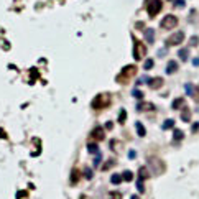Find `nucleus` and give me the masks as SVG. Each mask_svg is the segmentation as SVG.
Masks as SVG:
<instances>
[{
	"mask_svg": "<svg viewBox=\"0 0 199 199\" xmlns=\"http://www.w3.org/2000/svg\"><path fill=\"white\" fill-rule=\"evenodd\" d=\"M137 74V66H125L124 69L120 71V74L117 76V82H120V84H127L132 79V76H135Z\"/></svg>",
	"mask_w": 199,
	"mask_h": 199,
	"instance_id": "nucleus-1",
	"label": "nucleus"
},
{
	"mask_svg": "<svg viewBox=\"0 0 199 199\" xmlns=\"http://www.w3.org/2000/svg\"><path fill=\"white\" fill-rule=\"evenodd\" d=\"M109 104H110V97H109V94H99L92 99L91 105L92 109H96V110H101V109H105Z\"/></svg>",
	"mask_w": 199,
	"mask_h": 199,
	"instance_id": "nucleus-2",
	"label": "nucleus"
},
{
	"mask_svg": "<svg viewBox=\"0 0 199 199\" xmlns=\"http://www.w3.org/2000/svg\"><path fill=\"white\" fill-rule=\"evenodd\" d=\"M145 54H146L145 45L141 43V41H138V40H135V38H133V58L137 61H140V59L145 58Z\"/></svg>",
	"mask_w": 199,
	"mask_h": 199,
	"instance_id": "nucleus-3",
	"label": "nucleus"
},
{
	"mask_svg": "<svg viewBox=\"0 0 199 199\" xmlns=\"http://www.w3.org/2000/svg\"><path fill=\"white\" fill-rule=\"evenodd\" d=\"M161 7H163V3H161V0H148V3H146V12H148V15L153 18L158 15V12L161 10Z\"/></svg>",
	"mask_w": 199,
	"mask_h": 199,
	"instance_id": "nucleus-4",
	"label": "nucleus"
},
{
	"mask_svg": "<svg viewBox=\"0 0 199 199\" xmlns=\"http://www.w3.org/2000/svg\"><path fill=\"white\" fill-rule=\"evenodd\" d=\"M160 25H161L163 30H173V28H176V25H178V18L174 15H166L161 20Z\"/></svg>",
	"mask_w": 199,
	"mask_h": 199,
	"instance_id": "nucleus-5",
	"label": "nucleus"
},
{
	"mask_svg": "<svg viewBox=\"0 0 199 199\" xmlns=\"http://www.w3.org/2000/svg\"><path fill=\"white\" fill-rule=\"evenodd\" d=\"M183 41H184V33L183 31H176V33H173V35L166 40V45L176 46V45H181Z\"/></svg>",
	"mask_w": 199,
	"mask_h": 199,
	"instance_id": "nucleus-6",
	"label": "nucleus"
},
{
	"mask_svg": "<svg viewBox=\"0 0 199 199\" xmlns=\"http://www.w3.org/2000/svg\"><path fill=\"white\" fill-rule=\"evenodd\" d=\"M150 166L153 168V173L155 174H160L165 171V165L161 160H156V158H150Z\"/></svg>",
	"mask_w": 199,
	"mask_h": 199,
	"instance_id": "nucleus-7",
	"label": "nucleus"
},
{
	"mask_svg": "<svg viewBox=\"0 0 199 199\" xmlns=\"http://www.w3.org/2000/svg\"><path fill=\"white\" fill-rule=\"evenodd\" d=\"M91 135H92V138H96V140H104V129L102 127H96Z\"/></svg>",
	"mask_w": 199,
	"mask_h": 199,
	"instance_id": "nucleus-8",
	"label": "nucleus"
},
{
	"mask_svg": "<svg viewBox=\"0 0 199 199\" xmlns=\"http://www.w3.org/2000/svg\"><path fill=\"white\" fill-rule=\"evenodd\" d=\"M161 84H163V79L161 78H153V79H150L148 86L151 89H158V87H161Z\"/></svg>",
	"mask_w": 199,
	"mask_h": 199,
	"instance_id": "nucleus-9",
	"label": "nucleus"
},
{
	"mask_svg": "<svg viewBox=\"0 0 199 199\" xmlns=\"http://www.w3.org/2000/svg\"><path fill=\"white\" fill-rule=\"evenodd\" d=\"M145 40L148 41V43H153L155 41V30L153 28H146L145 30Z\"/></svg>",
	"mask_w": 199,
	"mask_h": 199,
	"instance_id": "nucleus-10",
	"label": "nucleus"
},
{
	"mask_svg": "<svg viewBox=\"0 0 199 199\" xmlns=\"http://www.w3.org/2000/svg\"><path fill=\"white\" fill-rule=\"evenodd\" d=\"M181 120H184V122H189L191 120V110L184 105L183 107V112H181Z\"/></svg>",
	"mask_w": 199,
	"mask_h": 199,
	"instance_id": "nucleus-11",
	"label": "nucleus"
},
{
	"mask_svg": "<svg viewBox=\"0 0 199 199\" xmlns=\"http://www.w3.org/2000/svg\"><path fill=\"white\" fill-rule=\"evenodd\" d=\"M176 69H178V63H176V61H169L168 66H166V73L173 74V73H176Z\"/></svg>",
	"mask_w": 199,
	"mask_h": 199,
	"instance_id": "nucleus-12",
	"label": "nucleus"
},
{
	"mask_svg": "<svg viewBox=\"0 0 199 199\" xmlns=\"http://www.w3.org/2000/svg\"><path fill=\"white\" fill-rule=\"evenodd\" d=\"M155 105L153 104H150V102H145V104H138L137 105V110H153Z\"/></svg>",
	"mask_w": 199,
	"mask_h": 199,
	"instance_id": "nucleus-13",
	"label": "nucleus"
},
{
	"mask_svg": "<svg viewBox=\"0 0 199 199\" xmlns=\"http://www.w3.org/2000/svg\"><path fill=\"white\" fill-rule=\"evenodd\" d=\"M135 129H137V133H138V137H145L146 135V130H145V127L140 124V122H137L135 124Z\"/></svg>",
	"mask_w": 199,
	"mask_h": 199,
	"instance_id": "nucleus-14",
	"label": "nucleus"
},
{
	"mask_svg": "<svg viewBox=\"0 0 199 199\" xmlns=\"http://www.w3.org/2000/svg\"><path fill=\"white\" fill-rule=\"evenodd\" d=\"M183 104H184V99H183V97H178V99H174V101H173V105H171V107H173V109H176V110H178V109L181 107Z\"/></svg>",
	"mask_w": 199,
	"mask_h": 199,
	"instance_id": "nucleus-15",
	"label": "nucleus"
},
{
	"mask_svg": "<svg viewBox=\"0 0 199 199\" xmlns=\"http://www.w3.org/2000/svg\"><path fill=\"white\" fill-rule=\"evenodd\" d=\"M173 127H174V120H173V118H168V120H165L163 130H169V129H173Z\"/></svg>",
	"mask_w": 199,
	"mask_h": 199,
	"instance_id": "nucleus-16",
	"label": "nucleus"
},
{
	"mask_svg": "<svg viewBox=\"0 0 199 199\" xmlns=\"http://www.w3.org/2000/svg\"><path fill=\"white\" fill-rule=\"evenodd\" d=\"M87 150H89V153L99 155V148H97V145H96V143H89V145H87Z\"/></svg>",
	"mask_w": 199,
	"mask_h": 199,
	"instance_id": "nucleus-17",
	"label": "nucleus"
},
{
	"mask_svg": "<svg viewBox=\"0 0 199 199\" xmlns=\"http://www.w3.org/2000/svg\"><path fill=\"white\" fill-rule=\"evenodd\" d=\"M188 54H189V50H188V48L179 50V53H178V56H179V58H181L183 61H186V59H188Z\"/></svg>",
	"mask_w": 199,
	"mask_h": 199,
	"instance_id": "nucleus-18",
	"label": "nucleus"
},
{
	"mask_svg": "<svg viewBox=\"0 0 199 199\" xmlns=\"http://www.w3.org/2000/svg\"><path fill=\"white\" fill-rule=\"evenodd\" d=\"M122 179H124V178H122L120 174H112L110 181H112V184H120V183H122Z\"/></svg>",
	"mask_w": 199,
	"mask_h": 199,
	"instance_id": "nucleus-19",
	"label": "nucleus"
},
{
	"mask_svg": "<svg viewBox=\"0 0 199 199\" xmlns=\"http://www.w3.org/2000/svg\"><path fill=\"white\" fill-rule=\"evenodd\" d=\"M78 179H79V171H78V169H73V176H71V183L76 184V183H78Z\"/></svg>",
	"mask_w": 199,
	"mask_h": 199,
	"instance_id": "nucleus-20",
	"label": "nucleus"
},
{
	"mask_svg": "<svg viewBox=\"0 0 199 199\" xmlns=\"http://www.w3.org/2000/svg\"><path fill=\"white\" fill-rule=\"evenodd\" d=\"M122 178H124L125 181H132V179H133V173H132V171H124Z\"/></svg>",
	"mask_w": 199,
	"mask_h": 199,
	"instance_id": "nucleus-21",
	"label": "nucleus"
},
{
	"mask_svg": "<svg viewBox=\"0 0 199 199\" xmlns=\"http://www.w3.org/2000/svg\"><path fill=\"white\" fill-rule=\"evenodd\" d=\"M125 118H127V112L122 109V110H120V115H118V124H125Z\"/></svg>",
	"mask_w": 199,
	"mask_h": 199,
	"instance_id": "nucleus-22",
	"label": "nucleus"
},
{
	"mask_svg": "<svg viewBox=\"0 0 199 199\" xmlns=\"http://www.w3.org/2000/svg\"><path fill=\"white\" fill-rule=\"evenodd\" d=\"M183 137H184V135H183L181 130H174V132H173V138H174V140H181Z\"/></svg>",
	"mask_w": 199,
	"mask_h": 199,
	"instance_id": "nucleus-23",
	"label": "nucleus"
},
{
	"mask_svg": "<svg viewBox=\"0 0 199 199\" xmlns=\"http://www.w3.org/2000/svg\"><path fill=\"white\" fill-rule=\"evenodd\" d=\"M153 59H146L145 61V64H143V68H145V71H148V69H151V68H153Z\"/></svg>",
	"mask_w": 199,
	"mask_h": 199,
	"instance_id": "nucleus-24",
	"label": "nucleus"
},
{
	"mask_svg": "<svg viewBox=\"0 0 199 199\" xmlns=\"http://www.w3.org/2000/svg\"><path fill=\"white\" fill-rule=\"evenodd\" d=\"M138 173H140V179H143V178H148V169H146V168H143V166H141Z\"/></svg>",
	"mask_w": 199,
	"mask_h": 199,
	"instance_id": "nucleus-25",
	"label": "nucleus"
},
{
	"mask_svg": "<svg viewBox=\"0 0 199 199\" xmlns=\"http://www.w3.org/2000/svg\"><path fill=\"white\" fill-rule=\"evenodd\" d=\"M184 89H186L188 96H194V87H193V84H186V86H184Z\"/></svg>",
	"mask_w": 199,
	"mask_h": 199,
	"instance_id": "nucleus-26",
	"label": "nucleus"
},
{
	"mask_svg": "<svg viewBox=\"0 0 199 199\" xmlns=\"http://www.w3.org/2000/svg\"><path fill=\"white\" fill-rule=\"evenodd\" d=\"M150 79H151V78H148V76H143V78L138 79V82H137V84H148Z\"/></svg>",
	"mask_w": 199,
	"mask_h": 199,
	"instance_id": "nucleus-27",
	"label": "nucleus"
},
{
	"mask_svg": "<svg viewBox=\"0 0 199 199\" xmlns=\"http://www.w3.org/2000/svg\"><path fill=\"white\" fill-rule=\"evenodd\" d=\"M137 188H138V193H145V188H143V179H138V184H137Z\"/></svg>",
	"mask_w": 199,
	"mask_h": 199,
	"instance_id": "nucleus-28",
	"label": "nucleus"
},
{
	"mask_svg": "<svg viewBox=\"0 0 199 199\" xmlns=\"http://www.w3.org/2000/svg\"><path fill=\"white\" fill-rule=\"evenodd\" d=\"M132 94H133V97H137V99H141V97H143V94H141V91H138V89H135Z\"/></svg>",
	"mask_w": 199,
	"mask_h": 199,
	"instance_id": "nucleus-29",
	"label": "nucleus"
},
{
	"mask_svg": "<svg viewBox=\"0 0 199 199\" xmlns=\"http://www.w3.org/2000/svg\"><path fill=\"white\" fill-rule=\"evenodd\" d=\"M84 174H86V178H87V179H91V178H92V171H91V168H86V169H84Z\"/></svg>",
	"mask_w": 199,
	"mask_h": 199,
	"instance_id": "nucleus-30",
	"label": "nucleus"
},
{
	"mask_svg": "<svg viewBox=\"0 0 199 199\" xmlns=\"http://www.w3.org/2000/svg\"><path fill=\"white\" fill-rule=\"evenodd\" d=\"M174 5H176V7H184V0H176Z\"/></svg>",
	"mask_w": 199,
	"mask_h": 199,
	"instance_id": "nucleus-31",
	"label": "nucleus"
},
{
	"mask_svg": "<svg viewBox=\"0 0 199 199\" xmlns=\"http://www.w3.org/2000/svg\"><path fill=\"white\" fill-rule=\"evenodd\" d=\"M197 43H199V38L197 36H193L191 38V45H197Z\"/></svg>",
	"mask_w": 199,
	"mask_h": 199,
	"instance_id": "nucleus-32",
	"label": "nucleus"
},
{
	"mask_svg": "<svg viewBox=\"0 0 199 199\" xmlns=\"http://www.w3.org/2000/svg\"><path fill=\"white\" fill-rule=\"evenodd\" d=\"M0 138L7 140V133H5V130H2V129H0Z\"/></svg>",
	"mask_w": 199,
	"mask_h": 199,
	"instance_id": "nucleus-33",
	"label": "nucleus"
},
{
	"mask_svg": "<svg viewBox=\"0 0 199 199\" xmlns=\"http://www.w3.org/2000/svg\"><path fill=\"white\" fill-rule=\"evenodd\" d=\"M191 130L194 132V133H196V132L199 130V122H196V124H194V125H193V129H191Z\"/></svg>",
	"mask_w": 199,
	"mask_h": 199,
	"instance_id": "nucleus-34",
	"label": "nucleus"
},
{
	"mask_svg": "<svg viewBox=\"0 0 199 199\" xmlns=\"http://www.w3.org/2000/svg\"><path fill=\"white\" fill-rule=\"evenodd\" d=\"M99 163H101V156L97 155V158H96V161H94V165H96V166H99Z\"/></svg>",
	"mask_w": 199,
	"mask_h": 199,
	"instance_id": "nucleus-35",
	"label": "nucleus"
},
{
	"mask_svg": "<svg viewBox=\"0 0 199 199\" xmlns=\"http://www.w3.org/2000/svg\"><path fill=\"white\" fill-rule=\"evenodd\" d=\"M135 156H137L135 151H129V158H135Z\"/></svg>",
	"mask_w": 199,
	"mask_h": 199,
	"instance_id": "nucleus-36",
	"label": "nucleus"
},
{
	"mask_svg": "<svg viewBox=\"0 0 199 199\" xmlns=\"http://www.w3.org/2000/svg\"><path fill=\"white\" fill-rule=\"evenodd\" d=\"M193 64H194V66H199V58H196V59H193Z\"/></svg>",
	"mask_w": 199,
	"mask_h": 199,
	"instance_id": "nucleus-37",
	"label": "nucleus"
},
{
	"mask_svg": "<svg viewBox=\"0 0 199 199\" xmlns=\"http://www.w3.org/2000/svg\"><path fill=\"white\" fill-rule=\"evenodd\" d=\"M130 199H140V197H138V196H137V194H133V196H132Z\"/></svg>",
	"mask_w": 199,
	"mask_h": 199,
	"instance_id": "nucleus-38",
	"label": "nucleus"
},
{
	"mask_svg": "<svg viewBox=\"0 0 199 199\" xmlns=\"http://www.w3.org/2000/svg\"><path fill=\"white\" fill-rule=\"evenodd\" d=\"M197 92H199V84H197Z\"/></svg>",
	"mask_w": 199,
	"mask_h": 199,
	"instance_id": "nucleus-39",
	"label": "nucleus"
}]
</instances>
